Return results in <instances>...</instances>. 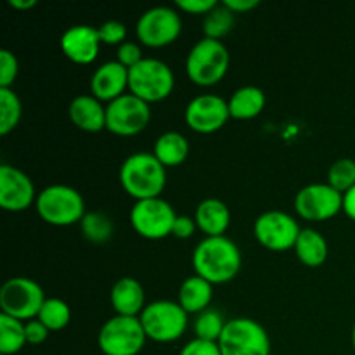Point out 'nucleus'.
<instances>
[{"instance_id": "obj_1", "label": "nucleus", "mask_w": 355, "mask_h": 355, "mask_svg": "<svg viewBox=\"0 0 355 355\" xmlns=\"http://www.w3.org/2000/svg\"><path fill=\"white\" fill-rule=\"evenodd\" d=\"M196 276L210 284H225L234 279L241 269V252L232 239L225 236L205 238L193 253Z\"/></svg>"}, {"instance_id": "obj_2", "label": "nucleus", "mask_w": 355, "mask_h": 355, "mask_svg": "<svg viewBox=\"0 0 355 355\" xmlns=\"http://www.w3.org/2000/svg\"><path fill=\"white\" fill-rule=\"evenodd\" d=\"M120 184L135 201L159 198L166 186V168L153 153H134L121 163Z\"/></svg>"}, {"instance_id": "obj_3", "label": "nucleus", "mask_w": 355, "mask_h": 355, "mask_svg": "<svg viewBox=\"0 0 355 355\" xmlns=\"http://www.w3.org/2000/svg\"><path fill=\"white\" fill-rule=\"evenodd\" d=\"M35 208L42 220L55 227L80 224L87 214L82 194L64 184H54L38 193Z\"/></svg>"}, {"instance_id": "obj_4", "label": "nucleus", "mask_w": 355, "mask_h": 355, "mask_svg": "<svg viewBox=\"0 0 355 355\" xmlns=\"http://www.w3.org/2000/svg\"><path fill=\"white\" fill-rule=\"evenodd\" d=\"M175 75L166 62L155 58H144L128 69V90L144 103H162L172 94Z\"/></svg>"}, {"instance_id": "obj_5", "label": "nucleus", "mask_w": 355, "mask_h": 355, "mask_svg": "<svg viewBox=\"0 0 355 355\" xmlns=\"http://www.w3.org/2000/svg\"><path fill=\"white\" fill-rule=\"evenodd\" d=\"M229 62V51L220 40L201 38L187 54L186 73L196 85L211 87L224 78Z\"/></svg>"}, {"instance_id": "obj_6", "label": "nucleus", "mask_w": 355, "mask_h": 355, "mask_svg": "<svg viewBox=\"0 0 355 355\" xmlns=\"http://www.w3.org/2000/svg\"><path fill=\"white\" fill-rule=\"evenodd\" d=\"M187 312L180 307L179 302L156 300L146 305L139 315L148 340L158 343H170L179 340L186 333L189 319Z\"/></svg>"}, {"instance_id": "obj_7", "label": "nucleus", "mask_w": 355, "mask_h": 355, "mask_svg": "<svg viewBox=\"0 0 355 355\" xmlns=\"http://www.w3.org/2000/svg\"><path fill=\"white\" fill-rule=\"evenodd\" d=\"M217 343L222 355H270L266 328L250 318L229 319Z\"/></svg>"}, {"instance_id": "obj_8", "label": "nucleus", "mask_w": 355, "mask_h": 355, "mask_svg": "<svg viewBox=\"0 0 355 355\" xmlns=\"http://www.w3.org/2000/svg\"><path fill=\"white\" fill-rule=\"evenodd\" d=\"M47 300L44 288L30 277H10L0 288V311L2 314L26 322L37 319L42 305Z\"/></svg>"}, {"instance_id": "obj_9", "label": "nucleus", "mask_w": 355, "mask_h": 355, "mask_svg": "<svg viewBox=\"0 0 355 355\" xmlns=\"http://www.w3.org/2000/svg\"><path fill=\"white\" fill-rule=\"evenodd\" d=\"M148 340L139 318L113 315L101 328L97 343L104 355H137Z\"/></svg>"}, {"instance_id": "obj_10", "label": "nucleus", "mask_w": 355, "mask_h": 355, "mask_svg": "<svg viewBox=\"0 0 355 355\" xmlns=\"http://www.w3.org/2000/svg\"><path fill=\"white\" fill-rule=\"evenodd\" d=\"M182 31V19L175 9L166 6L151 7L141 14L135 24V35L146 47L162 49L173 44Z\"/></svg>"}, {"instance_id": "obj_11", "label": "nucleus", "mask_w": 355, "mask_h": 355, "mask_svg": "<svg viewBox=\"0 0 355 355\" xmlns=\"http://www.w3.org/2000/svg\"><path fill=\"white\" fill-rule=\"evenodd\" d=\"M175 218V210L163 198L135 201L130 210V224L134 231L151 241H158L172 234Z\"/></svg>"}, {"instance_id": "obj_12", "label": "nucleus", "mask_w": 355, "mask_h": 355, "mask_svg": "<svg viewBox=\"0 0 355 355\" xmlns=\"http://www.w3.org/2000/svg\"><path fill=\"white\" fill-rule=\"evenodd\" d=\"M151 121V107L134 94H123L106 106V130L130 137L144 130Z\"/></svg>"}, {"instance_id": "obj_13", "label": "nucleus", "mask_w": 355, "mask_h": 355, "mask_svg": "<svg viewBox=\"0 0 355 355\" xmlns=\"http://www.w3.org/2000/svg\"><path fill=\"white\" fill-rule=\"evenodd\" d=\"M300 231L298 222L290 214L281 210L266 211L253 225L257 241L269 252H288L295 248Z\"/></svg>"}, {"instance_id": "obj_14", "label": "nucleus", "mask_w": 355, "mask_h": 355, "mask_svg": "<svg viewBox=\"0 0 355 355\" xmlns=\"http://www.w3.org/2000/svg\"><path fill=\"white\" fill-rule=\"evenodd\" d=\"M295 210L311 222L329 220L343 211V194L326 184H309L295 196Z\"/></svg>"}, {"instance_id": "obj_15", "label": "nucleus", "mask_w": 355, "mask_h": 355, "mask_svg": "<svg viewBox=\"0 0 355 355\" xmlns=\"http://www.w3.org/2000/svg\"><path fill=\"white\" fill-rule=\"evenodd\" d=\"M184 118L191 130L198 134H214L227 123L231 113L227 101L215 94H203L187 104Z\"/></svg>"}, {"instance_id": "obj_16", "label": "nucleus", "mask_w": 355, "mask_h": 355, "mask_svg": "<svg viewBox=\"0 0 355 355\" xmlns=\"http://www.w3.org/2000/svg\"><path fill=\"white\" fill-rule=\"evenodd\" d=\"M33 182L23 170L10 165L0 166V207L6 211H24L37 201Z\"/></svg>"}, {"instance_id": "obj_17", "label": "nucleus", "mask_w": 355, "mask_h": 355, "mask_svg": "<svg viewBox=\"0 0 355 355\" xmlns=\"http://www.w3.org/2000/svg\"><path fill=\"white\" fill-rule=\"evenodd\" d=\"M99 30L89 24L68 28L61 37V51L75 64H90L101 51Z\"/></svg>"}, {"instance_id": "obj_18", "label": "nucleus", "mask_w": 355, "mask_h": 355, "mask_svg": "<svg viewBox=\"0 0 355 355\" xmlns=\"http://www.w3.org/2000/svg\"><path fill=\"white\" fill-rule=\"evenodd\" d=\"M128 89V68L118 61H107L94 71L90 78V94L101 103H113Z\"/></svg>"}, {"instance_id": "obj_19", "label": "nucleus", "mask_w": 355, "mask_h": 355, "mask_svg": "<svg viewBox=\"0 0 355 355\" xmlns=\"http://www.w3.org/2000/svg\"><path fill=\"white\" fill-rule=\"evenodd\" d=\"M111 305L116 315L139 318L146 309V293L142 284L134 277H121L111 288Z\"/></svg>"}, {"instance_id": "obj_20", "label": "nucleus", "mask_w": 355, "mask_h": 355, "mask_svg": "<svg viewBox=\"0 0 355 355\" xmlns=\"http://www.w3.org/2000/svg\"><path fill=\"white\" fill-rule=\"evenodd\" d=\"M69 120L83 132H101L106 128V107L92 94L76 96L69 103Z\"/></svg>"}, {"instance_id": "obj_21", "label": "nucleus", "mask_w": 355, "mask_h": 355, "mask_svg": "<svg viewBox=\"0 0 355 355\" xmlns=\"http://www.w3.org/2000/svg\"><path fill=\"white\" fill-rule=\"evenodd\" d=\"M194 220H196L198 229L207 234V238H217V236H224L229 229L231 210L222 200L207 198L198 205Z\"/></svg>"}, {"instance_id": "obj_22", "label": "nucleus", "mask_w": 355, "mask_h": 355, "mask_svg": "<svg viewBox=\"0 0 355 355\" xmlns=\"http://www.w3.org/2000/svg\"><path fill=\"white\" fill-rule=\"evenodd\" d=\"M211 298H214V284L200 276H191L180 284L177 302L187 314H201L210 309Z\"/></svg>"}, {"instance_id": "obj_23", "label": "nucleus", "mask_w": 355, "mask_h": 355, "mask_svg": "<svg viewBox=\"0 0 355 355\" xmlns=\"http://www.w3.org/2000/svg\"><path fill=\"white\" fill-rule=\"evenodd\" d=\"M231 118L236 120H252L266 107V94L255 85H245L236 90L227 101Z\"/></svg>"}, {"instance_id": "obj_24", "label": "nucleus", "mask_w": 355, "mask_h": 355, "mask_svg": "<svg viewBox=\"0 0 355 355\" xmlns=\"http://www.w3.org/2000/svg\"><path fill=\"white\" fill-rule=\"evenodd\" d=\"M293 250L298 260L307 267H321L328 259V241L321 232L311 227L302 229Z\"/></svg>"}, {"instance_id": "obj_25", "label": "nucleus", "mask_w": 355, "mask_h": 355, "mask_svg": "<svg viewBox=\"0 0 355 355\" xmlns=\"http://www.w3.org/2000/svg\"><path fill=\"white\" fill-rule=\"evenodd\" d=\"M153 155L158 158L163 166H177L186 162L189 155V142L179 132H165L155 142Z\"/></svg>"}, {"instance_id": "obj_26", "label": "nucleus", "mask_w": 355, "mask_h": 355, "mask_svg": "<svg viewBox=\"0 0 355 355\" xmlns=\"http://www.w3.org/2000/svg\"><path fill=\"white\" fill-rule=\"evenodd\" d=\"M26 343L24 322L0 312V355H16Z\"/></svg>"}, {"instance_id": "obj_27", "label": "nucleus", "mask_w": 355, "mask_h": 355, "mask_svg": "<svg viewBox=\"0 0 355 355\" xmlns=\"http://www.w3.org/2000/svg\"><path fill=\"white\" fill-rule=\"evenodd\" d=\"M80 231H82L83 238L87 241L101 245V243L110 241L111 236H113L114 225L113 220L106 214H101V211H87L85 217L80 220Z\"/></svg>"}, {"instance_id": "obj_28", "label": "nucleus", "mask_w": 355, "mask_h": 355, "mask_svg": "<svg viewBox=\"0 0 355 355\" xmlns=\"http://www.w3.org/2000/svg\"><path fill=\"white\" fill-rule=\"evenodd\" d=\"M37 319L49 331H61L71 321V311H69V305L61 298H47Z\"/></svg>"}, {"instance_id": "obj_29", "label": "nucleus", "mask_w": 355, "mask_h": 355, "mask_svg": "<svg viewBox=\"0 0 355 355\" xmlns=\"http://www.w3.org/2000/svg\"><path fill=\"white\" fill-rule=\"evenodd\" d=\"M236 14L231 9L218 3L211 12H208L203 19V33L205 38H211V40H220L225 35L231 33L232 26H234Z\"/></svg>"}, {"instance_id": "obj_30", "label": "nucleus", "mask_w": 355, "mask_h": 355, "mask_svg": "<svg viewBox=\"0 0 355 355\" xmlns=\"http://www.w3.org/2000/svg\"><path fill=\"white\" fill-rule=\"evenodd\" d=\"M23 104L12 89H0V134L7 135L19 125Z\"/></svg>"}, {"instance_id": "obj_31", "label": "nucleus", "mask_w": 355, "mask_h": 355, "mask_svg": "<svg viewBox=\"0 0 355 355\" xmlns=\"http://www.w3.org/2000/svg\"><path fill=\"white\" fill-rule=\"evenodd\" d=\"M225 324H227V321L220 312L207 309L205 312L198 314L196 322H194V333H196V338L217 343L224 333Z\"/></svg>"}, {"instance_id": "obj_32", "label": "nucleus", "mask_w": 355, "mask_h": 355, "mask_svg": "<svg viewBox=\"0 0 355 355\" xmlns=\"http://www.w3.org/2000/svg\"><path fill=\"white\" fill-rule=\"evenodd\" d=\"M328 184L338 193L345 194L355 186V162L342 158L333 163L328 170Z\"/></svg>"}, {"instance_id": "obj_33", "label": "nucleus", "mask_w": 355, "mask_h": 355, "mask_svg": "<svg viewBox=\"0 0 355 355\" xmlns=\"http://www.w3.org/2000/svg\"><path fill=\"white\" fill-rule=\"evenodd\" d=\"M19 73L17 58L7 49L0 51V89H10Z\"/></svg>"}, {"instance_id": "obj_34", "label": "nucleus", "mask_w": 355, "mask_h": 355, "mask_svg": "<svg viewBox=\"0 0 355 355\" xmlns=\"http://www.w3.org/2000/svg\"><path fill=\"white\" fill-rule=\"evenodd\" d=\"M97 30H99L101 42L106 45H118L120 47L125 42V37H127V26L116 19L106 21Z\"/></svg>"}, {"instance_id": "obj_35", "label": "nucleus", "mask_w": 355, "mask_h": 355, "mask_svg": "<svg viewBox=\"0 0 355 355\" xmlns=\"http://www.w3.org/2000/svg\"><path fill=\"white\" fill-rule=\"evenodd\" d=\"M116 55H118L116 61L128 69L134 68L135 64H139V62L144 59L142 58L141 45L135 44V42H123V44L118 47Z\"/></svg>"}, {"instance_id": "obj_36", "label": "nucleus", "mask_w": 355, "mask_h": 355, "mask_svg": "<svg viewBox=\"0 0 355 355\" xmlns=\"http://www.w3.org/2000/svg\"><path fill=\"white\" fill-rule=\"evenodd\" d=\"M179 355H222L218 343L207 342V340L194 338L182 347Z\"/></svg>"}, {"instance_id": "obj_37", "label": "nucleus", "mask_w": 355, "mask_h": 355, "mask_svg": "<svg viewBox=\"0 0 355 355\" xmlns=\"http://www.w3.org/2000/svg\"><path fill=\"white\" fill-rule=\"evenodd\" d=\"M175 6L187 14H205L207 16L218 6V2L217 0H177Z\"/></svg>"}, {"instance_id": "obj_38", "label": "nucleus", "mask_w": 355, "mask_h": 355, "mask_svg": "<svg viewBox=\"0 0 355 355\" xmlns=\"http://www.w3.org/2000/svg\"><path fill=\"white\" fill-rule=\"evenodd\" d=\"M24 333H26V342L30 345H42L51 331L38 319H31V321L24 322Z\"/></svg>"}, {"instance_id": "obj_39", "label": "nucleus", "mask_w": 355, "mask_h": 355, "mask_svg": "<svg viewBox=\"0 0 355 355\" xmlns=\"http://www.w3.org/2000/svg\"><path fill=\"white\" fill-rule=\"evenodd\" d=\"M196 220L189 215H177L175 224H173L172 236H175L177 239H189L191 236L196 231Z\"/></svg>"}, {"instance_id": "obj_40", "label": "nucleus", "mask_w": 355, "mask_h": 355, "mask_svg": "<svg viewBox=\"0 0 355 355\" xmlns=\"http://www.w3.org/2000/svg\"><path fill=\"white\" fill-rule=\"evenodd\" d=\"M224 3L227 9H231L234 14H243L248 12V10L255 9L260 6L259 0H224Z\"/></svg>"}, {"instance_id": "obj_41", "label": "nucleus", "mask_w": 355, "mask_h": 355, "mask_svg": "<svg viewBox=\"0 0 355 355\" xmlns=\"http://www.w3.org/2000/svg\"><path fill=\"white\" fill-rule=\"evenodd\" d=\"M343 211L347 217L355 220V186L343 194Z\"/></svg>"}, {"instance_id": "obj_42", "label": "nucleus", "mask_w": 355, "mask_h": 355, "mask_svg": "<svg viewBox=\"0 0 355 355\" xmlns=\"http://www.w3.org/2000/svg\"><path fill=\"white\" fill-rule=\"evenodd\" d=\"M9 6L14 7V9L26 10L37 6V0H9Z\"/></svg>"}, {"instance_id": "obj_43", "label": "nucleus", "mask_w": 355, "mask_h": 355, "mask_svg": "<svg viewBox=\"0 0 355 355\" xmlns=\"http://www.w3.org/2000/svg\"><path fill=\"white\" fill-rule=\"evenodd\" d=\"M352 345L355 349V322H354V328H352Z\"/></svg>"}]
</instances>
